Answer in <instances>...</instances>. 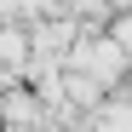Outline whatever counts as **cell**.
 Here are the masks:
<instances>
[{
	"mask_svg": "<svg viewBox=\"0 0 132 132\" xmlns=\"http://www.w3.org/2000/svg\"><path fill=\"white\" fill-rule=\"evenodd\" d=\"M92 132H132V98H109L92 109Z\"/></svg>",
	"mask_w": 132,
	"mask_h": 132,
	"instance_id": "1",
	"label": "cell"
},
{
	"mask_svg": "<svg viewBox=\"0 0 132 132\" xmlns=\"http://www.w3.org/2000/svg\"><path fill=\"white\" fill-rule=\"evenodd\" d=\"M0 63H6V69L29 63V35H17L12 23H0Z\"/></svg>",
	"mask_w": 132,
	"mask_h": 132,
	"instance_id": "2",
	"label": "cell"
},
{
	"mask_svg": "<svg viewBox=\"0 0 132 132\" xmlns=\"http://www.w3.org/2000/svg\"><path fill=\"white\" fill-rule=\"evenodd\" d=\"M69 132H92V121H80V126H69Z\"/></svg>",
	"mask_w": 132,
	"mask_h": 132,
	"instance_id": "3",
	"label": "cell"
}]
</instances>
